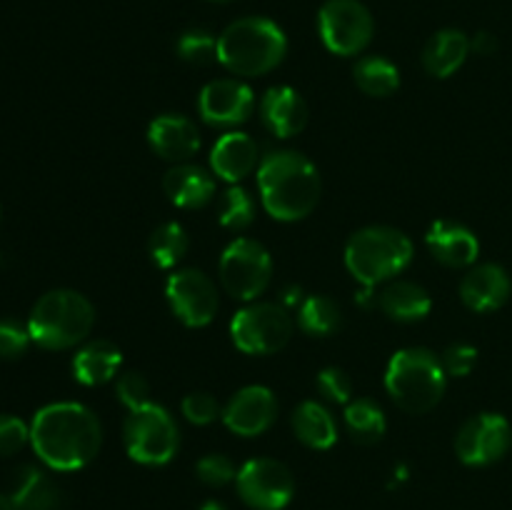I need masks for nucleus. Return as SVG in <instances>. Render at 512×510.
<instances>
[{
    "label": "nucleus",
    "instance_id": "nucleus-9",
    "mask_svg": "<svg viewBox=\"0 0 512 510\" xmlns=\"http://www.w3.org/2000/svg\"><path fill=\"white\" fill-rule=\"evenodd\" d=\"M293 318L278 303H248L230 320V338L240 353L270 355L283 350L293 338Z\"/></svg>",
    "mask_w": 512,
    "mask_h": 510
},
{
    "label": "nucleus",
    "instance_id": "nucleus-25",
    "mask_svg": "<svg viewBox=\"0 0 512 510\" xmlns=\"http://www.w3.org/2000/svg\"><path fill=\"white\" fill-rule=\"evenodd\" d=\"M378 305L390 320L398 323H418L433 310V298L423 285L413 280H390L388 288L378 295Z\"/></svg>",
    "mask_w": 512,
    "mask_h": 510
},
{
    "label": "nucleus",
    "instance_id": "nucleus-12",
    "mask_svg": "<svg viewBox=\"0 0 512 510\" xmlns=\"http://www.w3.org/2000/svg\"><path fill=\"white\" fill-rule=\"evenodd\" d=\"M165 298L175 318L188 328H205L220 308L218 285L198 268H178L168 275Z\"/></svg>",
    "mask_w": 512,
    "mask_h": 510
},
{
    "label": "nucleus",
    "instance_id": "nucleus-18",
    "mask_svg": "<svg viewBox=\"0 0 512 510\" xmlns=\"http://www.w3.org/2000/svg\"><path fill=\"white\" fill-rule=\"evenodd\" d=\"M308 103L290 85H273L260 100V120L275 138H293L308 125Z\"/></svg>",
    "mask_w": 512,
    "mask_h": 510
},
{
    "label": "nucleus",
    "instance_id": "nucleus-41",
    "mask_svg": "<svg viewBox=\"0 0 512 510\" xmlns=\"http://www.w3.org/2000/svg\"><path fill=\"white\" fill-rule=\"evenodd\" d=\"M200 510H228V508H225L220 500H205V503L200 505Z\"/></svg>",
    "mask_w": 512,
    "mask_h": 510
},
{
    "label": "nucleus",
    "instance_id": "nucleus-24",
    "mask_svg": "<svg viewBox=\"0 0 512 510\" xmlns=\"http://www.w3.org/2000/svg\"><path fill=\"white\" fill-rule=\"evenodd\" d=\"M120 365H123V353L110 340H90L78 353L73 355V378L80 385H105L118 378Z\"/></svg>",
    "mask_w": 512,
    "mask_h": 510
},
{
    "label": "nucleus",
    "instance_id": "nucleus-43",
    "mask_svg": "<svg viewBox=\"0 0 512 510\" xmlns=\"http://www.w3.org/2000/svg\"><path fill=\"white\" fill-rule=\"evenodd\" d=\"M210 3H218V5H225V3H233V0H210Z\"/></svg>",
    "mask_w": 512,
    "mask_h": 510
},
{
    "label": "nucleus",
    "instance_id": "nucleus-20",
    "mask_svg": "<svg viewBox=\"0 0 512 510\" xmlns=\"http://www.w3.org/2000/svg\"><path fill=\"white\" fill-rule=\"evenodd\" d=\"M258 165V143L240 130L220 135L210 150V170L230 185H238L240 180L248 178Z\"/></svg>",
    "mask_w": 512,
    "mask_h": 510
},
{
    "label": "nucleus",
    "instance_id": "nucleus-26",
    "mask_svg": "<svg viewBox=\"0 0 512 510\" xmlns=\"http://www.w3.org/2000/svg\"><path fill=\"white\" fill-rule=\"evenodd\" d=\"M293 433L305 448L310 450H330L338 443V425L333 413L318 400H303L293 410Z\"/></svg>",
    "mask_w": 512,
    "mask_h": 510
},
{
    "label": "nucleus",
    "instance_id": "nucleus-35",
    "mask_svg": "<svg viewBox=\"0 0 512 510\" xmlns=\"http://www.w3.org/2000/svg\"><path fill=\"white\" fill-rule=\"evenodd\" d=\"M30 343L33 338H30L28 323H20L15 318L0 320V360L23 358Z\"/></svg>",
    "mask_w": 512,
    "mask_h": 510
},
{
    "label": "nucleus",
    "instance_id": "nucleus-31",
    "mask_svg": "<svg viewBox=\"0 0 512 510\" xmlns=\"http://www.w3.org/2000/svg\"><path fill=\"white\" fill-rule=\"evenodd\" d=\"M218 218L225 230H235V233H240V230L250 228L255 220L253 195H250L245 188H240V185H230V188L225 190L223 200H220Z\"/></svg>",
    "mask_w": 512,
    "mask_h": 510
},
{
    "label": "nucleus",
    "instance_id": "nucleus-23",
    "mask_svg": "<svg viewBox=\"0 0 512 510\" xmlns=\"http://www.w3.org/2000/svg\"><path fill=\"white\" fill-rule=\"evenodd\" d=\"M470 55V38L458 28H443L425 43L423 68L430 78L445 80L458 73Z\"/></svg>",
    "mask_w": 512,
    "mask_h": 510
},
{
    "label": "nucleus",
    "instance_id": "nucleus-3",
    "mask_svg": "<svg viewBox=\"0 0 512 510\" xmlns=\"http://www.w3.org/2000/svg\"><path fill=\"white\" fill-rule=\"evenodd\" d=\"M288 55V35L263 15L238 18L218 35V63L238 78H260Z\"/></svg>",
    "mask_w": 512,
    "mask_h": 510
},
{
    "label": "nucleus",
    "instance_id": "nucleus-42",
    "mask_svg": "<svg viewBox=\"0 0 512 510\" xmlns=\"http://www.w3.org/2000/svg\"><path fill=\"white\" fill-rule=\"evenodd\" d=\"M0 510H15L13 503H10V498L5 493H0Z\"/></svg>",
    "mask_w": 512,
    "mask_h": 510
},
{
    "label": "nucleus",
    "instance_id": "nucleus-28",
    "mask_svg": "<svg viewBox=\"0 0 512 510\" xmlns=\"http://www.w3.org/2000/svg\"><path fill=\"white\" fill-rule=\"evenodd\" d=\"M355 85L370 98H388L400 88V70L383 55H365L353 68Z\"/></svg>",
    "mask_w": 512,
    "mask_h": 510
},
{
    "label": "nucleus",
    "instance_id": "nucleus-33",
    "mask_svg": "<svg viewBox=\"0 0 512 510\" xmlns=\"http://www.w3.org/2000/svg\"><path fill=\"white\" fill-rule=\"evenodd\" d=\"M195 475H198L200 483H205L208 488H223V485L235 483L238 468H235V463L228 455L208 453L195 463Z\"/></svg>",
    "mask_w": 512,
    "mask_h": 510
},
{
    "label": "nucleus",
    "instance_id": "nucleus-38",
    "mask_svg": "<svg viewBox=\"0 0 512 510\" xmlns=\"http://www.w3.org/2000/svg\"><path fill=\"white\" fill-rule=\"evenodd\" d=\"M30 443V425L18 415L0 413V458L15 455Z\"/></svg>",
    "mask_w": 512,
    "mask_h": 510
},
{
    "label": "nucleus",
    "instance_id": "nucleus-27",
    "mask_svg": "<svg viewBox=\"0 0 512 510\" xmlns=\"http://www.w3.org/2000/svg\"><path fill=\"white\" fill-rule=\"evenodd\" d=\"M345 430L360 445H375L388 430L383 408L373 398H353L345 405Z\"/></svg>",
    "mask_w": 512,
    "mask_h": 510
},
{
    "label": "nucleus",
    "instance_id": "nucleus-13",
    "mask_svg": "<svg viewBox=\"0 0 512 510\" xmlns=\"http://www.w3.org/2000/svg\"><path fill=\"white\" fill-rule=\"evenodd\" d=\"M512 425L500 413L473 415L455 435V453L470 468H485L508 455Z\"/></svg>",
    "mask_w": 512,
    "mask_h": 510
},
{
    "label": "nucleus",
    "instance_id": "nucleus-22",
    "mask_svg": "<svg viewBox=\"0 0 512 510\" xmlns=\"http://www.w3.org/2000/svg\"><path fill=\"white\" fill-rule=\"evenodd\" d=\"M15 510H60V488L35 465H20L5 493Z\"/></svg>",
    "mask_w": 512,
    "mask_h": 510
},
{
    "label": "nucleus",
    "instance_id": "nucleus-10",
    "mask_svg": "<svg viewBox=\"0 0 512 510\" xmlns=\"http://www.w3.org/2000/svg\"><path fill=\"white\" fill-rule=\"evenodd\" d=\"M318 33L335 55H360L375 35L373 13L360 0H325L318 10Z\"/></svg>",
    "mask_w": 512,
    "mask_h": 510
},
{
    "label": "nucleus",
    "instance_id": "nucleus-6",
    "mask_svg": "<svg viewBox=\"0 0 512 510\" xmlns=\"http://www.w3.org/2000/svg\"><path fill=\"white\" fill-rule=\"evenodd\" d=\"M95 325V308L83 293L70 288L40 295L28 315V330L43 350H68L85 343Z\"/></svg>",
    "mask_w": 512,
    "mask_h": 510
},
{
    "label": "nucleus",
    "instance_id": "nucleus-39",
    "mask_svg": "<svg viewBox=\"0 0 512 510\" xmlns=\"http://www.w3.org/2000/svg\"><path fill=\"white\" fill-rule=\"evenodd\" d=\"M440 363H443L445 373L448 375H453V378H465V375L473 373V368L478 365V348L470 343H453L443 350Z\"/></svg>",
    "mask_w": 512,
    "mask_h": 510
},
{
    "label": "nucleus",
    "instance_id": "nucleus-4",
    "mask_svg": "<svg viewBox=\"0 0 512 510\" xmlns=\"http://www.w3.org/2000/svg\"><path fill=\"white\" fill-rule=\"evenodd\" d=\"M415 245L403 230L390 225H368L345 243V268L363 288L390 283L413 263Z\"/></svg>",
    "mask_w": 512,
    "mask_h": 510
},
{
    "label": "nucleus",
    "instance_id": "nucleus-11",
    "mask_svg": "<svg viewBox=\"0 0 512 510\" xmlns=\"http://www.w3.org/2000/svg\"><path fill=\"white\" fill-rule=\"evenodd\" d=\"M240 500L253 510H283L295 495V478L285 463L275 458H250L235 478Z\"/></svg>",
    "mask_w": 512,
    "mask_h": 510
},
{
    "label": "nucleus",
    "instance_id": "nucleus-44",
    "mask_svg": "<svg viewBox=\"0 0 512 510\" xmlns=\"http://www.w3.org/2000/svg\"><path fill=\"white\" fill-rule=\"evenodd\" d=\"M0 213H3V208H0Z\"/></svg>",
    "mask_w": 512,
    "mask_h": 510
},
{
    "label": "nucleus",
    "instance_id": "nucleus-34",
    "mask_svg": "<svg viewBox=\"0 0 512 510\" xmlns=\"http://www.w3.org/2000/svg\"><path fill=\"white\" fill-rule=\"evenodd\" d=\"M115 395H118V400L125 405L128 413L153 403V400H150L148 378L140 373H133V370H130V373H120L118 378H115Z\"/></svg>",
    "mask_w": 512,
    "mask_h": 510
},
{
    "label": "nucleus",
    "instance_id": "nucleus-14",
    "mask_svg": "<svg viewBox=\"0 0 512 510\" xmlns=\"http://www.w3.org/2000/svg\"><path fill=\"white\" fill-rule=\"evenodd\" d=\"M255 110V93L238 78L210 80L198 95V113L213 128H235L250 120Z\"/></svg>",
    "mask_w": 512,
    "mask_h": 510
},
{
    "label": "nucleus",
    "instance_id": "nucleus-19",
    "mask_svg": "<svg viewBox=\"0 0 512 510\" xmlns=\"http://www.w3.org/2000/svg\"><path fill=\"white\" fill-rule=\"evenodd\" d=\"M425 248L445 268H473L480 255V240L465 225L438 220L425 233Z\"/></svg>",
    "mask_w": 512,
    "mask_h": 510
},
{
    "label": "nucleus",
    "instance_id": "nucleus-36",
    "mask_svg": "<svg viewBox=\"0 0 512 510\" xmlns=\"http://www.w3.org/2000/svg\"><path fill=\"white\" fill-rule=\"evenodd\" d=\"M315 385H318L320 395L330 400V403L348 405L353 400V380H350V375L343 368H335V365L323 368L318 378H315Z\"/></svg>",
    "mask_w": 512,
    "mask_h": 510
},
{
    "label": "nucleus",
    "instance_id": "nucleus-15",
    "mask_svg": "<svg viewBox=\"0 0 512 510\" xmlns=\"http://www.w3.org/2000/svg\"><path fill=\"white\" fill-rule=\"evenodd\" d=\"M278 418V398L268 385H245L223 408V423L240 438L268 433Z\"/></svg>",
    "mask_w": 512,
    "mask_h": 510
},
{
    "label": "nucleus",
    "instance_id": "nucleus-40",
    "mask_svg": "<svg viewBox=\"0 0 512 510\" xmlns=\"http://www.w3.org/2000/svg\"><path fill=\"white\" fill-rule=\"evenodd\" d=\"M498 50V38L488 30H480L470 38V53H478V55H493Z\"/></svg>",
    "mask_w": 512,
    "mask_h": 510
},
{
    "label": "nucleus",
    "instance_id": "nucleus-32",
    "mask_svg": "<svg viewBox=\"0 0 512 510\" xmlns=\"http://www.w3.org/2000/svg\"><path fill=\"white\" fill-rule=\"evenodd\" d=\"M175 53L190 65H210L218 60V38L205 28H190L175 43Z\"/></svg>",
    "mask_w": 512,
    "mask_h": 510
},
{
    "label": "nucleus",
    "instance_id": "nucleus-5",
    "mask_svg": "<svg viewBox=\"0 0 512 510\" xmlns=\"http://www.w3.org/2000/svg\"><path fill=\"white\" fill-rule=\"evenodd\" d=\"M445 388H448V373L440 363V355L430 348L413 345L398 350L390 358L385 370V390L405 413L423 415L433 410L443 400Z\"/></svg>",
    "mask_w": 512,
    "mask_h": 510
},
{
    "label": "nucleus",
    "instance_id": "nucleus-2",
    "mask_svg": "<svg viewBox=\"0 0 512 510\" xmlns=\"http://www.w3.org/2000/svg\"><path fill=\"white\" fill-rule=\"evenodd\" d=\"M258 190L265 213L283 223L303 220L320 203V173L313 160L295 150H275L258 165Z\"/></svg>",
    "mask_w": 512,
    "mask_h": 510
},
{
    "label": "nucleus",
    "instance_id": "nucleus-16",
    "mask_svg": "<svg viewBox=\"0 0 512 510\" xmlns=\"http://www.w3.org/2000/svg\"><path fill=\"white\" fill-rule=\"evenodd\" d=\"M148 145L158 158L168 163H188L200 150V130L185 115L165 113L150 123Z\"/></svg>",
    "mask_w": 512,
    "mask_h": 510
},
{
    "label": "nucleus",
    "instance_id": "nucleus-1",
    "mask_svg": "<svg viewBox=\"0 0 512 510\" xmlns=\"http://www.w3.org/2000/svg\"><path fill=\"white\" fill-rule=\"evenodd\" d=\"M30 445L50 470L73 473L93 463L103 445L100 418L83 403L43 405L30 423Z\"/></svg>",
    "mask_w": 512,
    "mask_h": 510
},
{
    "label": "nucleus",
    "instance_id": "nucleus-7",
    "mask_svg": "<svg viewBox=\"0 0 512 510\" xmlns=\"http://www.w3.org/2000/svg\"><path fill=\"white\" fill-rule=\"evenodd\" d=\"M125 453L140 465H165L178 455L180 428L170 410L160 403L128 413L123 425Z\"/></svg>",
    "mask_w": 512,
    "mask_h": 510
},
{
    "label": "nucleus",
    "instance_id": "nucleus-17",
    "mask_svg": "<svg viewBox=\"0 0 512 510\" xmlns=\"http://www.w3.org/2000/svg\"><path fill=\"white\" fill-rule=\"evenodd\" d=\"M512 280L495 263L473 265L460 280V298L473 313H493L510 300Z\"/></svg>",
    "mask_w": 512,
    "mask_h": 510
},
{
    "label": "nucleus",
    "instance_id": "nucleus-30",
    "mask_svg": "<svg viewBox=\"0 0 512 510\" xmlns=\"http://www.w3.org/2000/svg\"><path fill=\"white\" fill-rule=\"evenodd\" d=\"M338 303L328 295H308L298 308V328L313 338H328L340 328Z\"/></svg>",
    "mask_w": 512,
    "mask_h": 510
},
{
    "label": "nucleus",
    "instance_id": "nucleus-29",
    "mask_svg": "<svg viewBox=\"0 0 512 510\" xmlns=\"http://www.w3.org/2000/svg\"><path fill=\"white\" fill-rule=\"evenodd\" d=\"M188 248H190L188 233H185L183 225L175 223V220H168V223L158 225V228L150 233V240H148L150 260L163 270L178 268L180 260L188 255Z\"/></svg>",
    "mask_w": 512,
    "mask_h": 510
},
{
    "label": "nucleus",
    "instance_id": "nucleus-21",
    "mask_svg": "<svg viewBox=\"0 0 512 510\" xmlns=\"http://www.w3.org/2000/svg\"><path fill=\"white\" fill-rule=\"evenodd\" d=\"M163 190L173 205L183 210H198L215 195L213 170L195 163H178L163 175Z\"/></svg>",
    "mask_w": 512,
    "mask_h": 510
},
{
    "label": "nucleus",
    "instance_id": "nucleus-8",
    "mask_svg": "<svg viewBox=\"0 0 512 510\" xmlns=\"http://www.w3.org/2000/svg\"><path fill=\"white\" fill-rule=\"evenodd\" d=\"M218 273L220 285L230 298L253 303L273 280V258L258 240L235 238L220 255Z\"/></svg>",
    "mask_w": 512,
    "mask_h": 510
},
{
    "label": "nucleus",
    "instance_id": "nucleus-37",
    "mask_svg": "<svg viewBox=\"0 0 512 510\" xmlns=\"http://www.w3.org/2000/svg\"><path fill=\"white\" fill-rule=\"evenodd\" d=\"M180 410H183L185 420L193 425H210L215 423L218 418H223V408L215 400V395L210 393H188L180 403Z\"/></svg>",
    "mask_w": 512,
    "mask_h": 510
}]
</instances>
